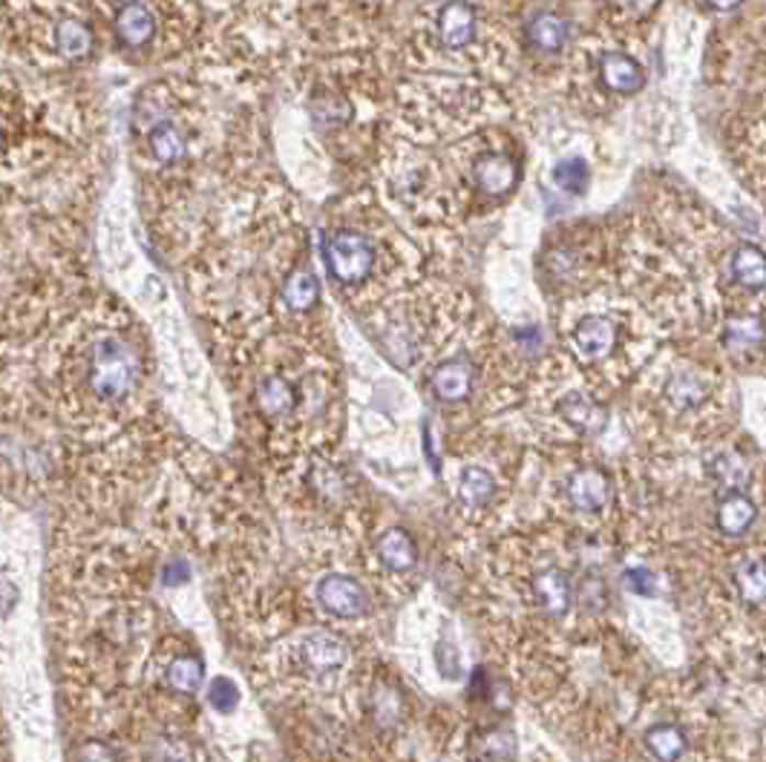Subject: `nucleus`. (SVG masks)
<instances>
[{"label": "nucleus", "instance_id": "1", "mask_svg": "<svg viewBox=\"0 0 766 762\" xmlns=\"http://www.w3.org/2000/svg\"><path fill=\"white\" fill-rule=\"evenodd\" d=\"M138 377H142V363L127 340L115 334L92 340L85 357V380L95 400L122 403L136 391Z\"/></svg>", "mask_w": 766, "mask_h": 762}, {"label": "nucleus", "instance_id": "2", "mask_svg": "<svg viewBox=\"0 0 766 762\" xmlns=\"http://www.w3.org/2000/svg\"><path fill=\"white\" fill-rule=\"evenodd\" d=\"M323 260L335 283L343 288H358L369 283L378 271L375 239L358 228L329 230L323 239Z\"/></svg>", "mask_w": 766, "mask_h": 762}, {"label": "nucleus", "instance_id": "3", "mask_svg": "<svg viewBox=\"0 0 766 762\" xmlns=\"http://www.w3.org/2000/svg\"><path fill=\"white\" fill-rule=\"evenodd\" d=\"M519 173L521 170L516 156L502 150H484L475 156L473 168H470V182L482 196L505 198L516 191Z\"/></svg>", "mask_w": 766, "mask_h": 762}, {"label": "nucleus", "instance_id": "4", "mask_svg": "<svg viewBox=\"0 0 766 762\" xmlns=\"http://www.w3.org/2000/svg\"><path fill=\"white\" fill-rule=\"evenodd\" d=\"M620 343V322L611 314H585L571 331V345L585 363H599L611 357V351Z\"/></svg>", "mask_w": 766, "mask_h": 762}, {"label": "nucleus", "instance_id": "5", "mask_svg": "<svg viewBox=\"0 0 766 762\" xmlns=\"http://www.w3.org/2000/svg\"><path fill=\"white\" fill-rule=\"evenodd\" d=\"M317 602L335 618H363L369 613V593L349 576H326L317 584Z\"/></svg>", "mask_w": 766, "mask_h": 762}, {"label": "nucleus", "instance_id": "6", "mask_svg": "<svg viewBox=\"0 0 766 762\" xmlns=\"http://www.w3.org/2000/svg\"><path fill=\"white\" fill-rule=\"evenodd\" d=\"M438 44L450 49V53H461L468 46L475 44V32H478V18H475V7L470 0H447L436 21Z\"/></svg>", "mask_w": 766, "mask_h": 762}, {"label": "nucleus", "instance_id": "7", "mask_svg": "<svg viewBox=\"0 0 766 762\" xmlns=\"http://www.w3.org/2000/svg\"><path fill=\"white\" fill-rule=\"evenodd\" d=\"M567 498L579 512H602L611 501V478L599 466H583L567 480Z\"/></svg>", "mask_w": 766, "mask_h": 762}, {"label": "nucleus", "instance_id": "8", "mask_svg": "<svg viewBox=\"0 0 766 762\" xmlns=\"http://www.w3.org/2000/svg\"><path fill=\"white\" fill-rule=\"evenodd\" d=\"M599 81L613 95H634V92L643 90L645 69L634 55L613 49V53H606L599 58Z\"/></svg>", "mask_w": 766, "mask_h": 762}, {"label": "nucleus", "instance_id": "9", "mask_svg": "<svg viewBox=\"0 0 766 762\" xmlns=\"http://www.w3.org/2000/svg\"><path fill=\"white\" fill-rule=\"evenodd\" d=\"M473 380H475V368L468 357H452L438 363L432 377H429V389L438 400L444 403H461L468 400L470 391H473Z\"/></svg>", "mask_w": 766, "mask_h": 762}, {"label": "nucleus", "instance_id": "10", "mask_svg": "<svg viewBox=\"0 0 766 762\" xmlns=\"http://www.w3.org/2000/svg\"><path fill=\"white\" fill-rule=\"evenodd\" d=\"M300 391L283 374H266L257 383V409L269 420H285L297 409Z\"/></svg>", "mask_w": 766, "mask_h": 762}, {"label": "nucleus", "instance_id": "11", "mask_svg": "<svg viewBox=\"0 0 766 762\" xmlns=\"http://www.w3.org/2000/svg\"><path fill=\"white\" fill-rule=\"evenodd\" d=\"M525 41L537 53H562L571 44V21L560 12H537L525 23Z\"/></svg>", "mask_w": 766, "mask_h": 762}, {"label": "nucleus", "instance_id": "12", "mask_svg": "<svg viewBox=\"0 0 766 762\" xmlns=\"http://www.w3.org/2000/svg\"><path fill=\"white\" fill-rule=\"evenodd\" d=\"M156 30H159V23H156L154 9L142 0L124 3L115 15V35L127 46H147L156 38Z\"/></svg>", "mask_w": 766, "mask_h": 762}, {"label": "nucleus", "instance_id": "13", "mask_svg": "<svg viewBox=\"0 0 766 762\" xmlns=\"http://www.w3.org/2000/svg\"><path fill=\"white\" fill-rule=\"evenodd\" d=\"M147 150H150V156H154L159 164L168 168V164H179L182 159H188L191 145H188V136H184V130L177 122L159 118V122H154V127L147 130Z\"/></svg>", "mask_w": 766, "mask_h": 762}, {"label": "nucleus", "instance_id": "14", "mask_svg": "<svg viewBox=\"0 0 766 762\" xmlns=\"http://www.w3.org/2000/svg\"><path fill=\"white\" fill-rule=\"evenodd\" d=\"M718 530H721L726 538H741L752 530L755 519H758V507L746 492H726V496L718 501Z\"/></svg>", "mask_w": 766, "mask_h": 762}, {"label": "nucleus", "instance_id": "15", "mask_svg": "<svg viewBox=\"0 0 766 762\" xmlns=\"http://www.w3.org/2000/svg\"><path fill=\"white\" fill-rule=\"evenodd\" d=\"M560 414L567 420V427H574L579 435H597L608 423L606 409L594 397L583 395V391H571V395L562 397Z\"/></svg>", "mask_w": 766, "mask_h": 762}, {"label": "nucleus", "instance_id": "16", "mask_svg": "<svg viewBox=\"0 0 766 762\" xmlns=\"http://www.w3.org/2000/svg\"><path fill=\"white\" fill-rule=\"evenodd\" d=\"M283 305L292 314H308L320 299V280L312 265L294 268L292 274L285 276L283 288H280Z\"/></svg>", "mask_w": 766, "mask_h": 762}, {"label": "nucleus", "instance_id": "17", "mask_svg": "<svg viewBox=\"0 0 766 762\" xmlns=\"http://www.w3.org/2000/svg\"><path fill=\"white\" fill-rule=\"evenodd\" d=\"M346 656H349L346 645L338 636H331V633H312V636L303 641V662H306L308 671H340L346 664Z\"/></svg>", "mask_w": 766, "mask_h": 762}, {"label": "nucleus", "instance_id": "18", "mask_svg": "<svg viewBox=\"0 0 766 762\" xmlns=\"http://www.w3.org/2000/svg\"><path fill=\"white\" fill-rule=\"evenodd\" d=\"M533 590L548 616H565L574 602V590H571V579L560 567H548L533 579Z\"/></svg>", "mask_w": 766, "mask_h": 762}, {"label": "nucleus", "instance_id": "19", "mask_svg": "<svg viewBox=\"0 0 766 762\" xmlns=\"http://www.w3.org/2000/svg\"><path fill=\"white\" fill-rule=\"evenodd\" d=\"M712 386L706 380L703 374L695 372V368H683V372H675L668 377L666 383V400L680 412H689V409H698L709 397Z\"/></svg>", "mask_w": 766, "mask_h": 762}, {"label": "nucleus", "instance_id": "20", "mask_svg": "<svg viewBox=\"0 0 766 762\" xmlns=\"http://www.w3.org/2000/svg\"><path fill=\"white\" fill-rule=\"evenodd\" d=\"M378 556L392 572H409L418 565V544L406 530L395 526L390 533L381 535L378 542Z\"/></svg>", "mask_w": 766, "mask_h": 762}, {"label": "nucleus", "instance_id": "21", "mask_svg": "<svg viewBox=\"0 0 766 762\" xmlns=\"http://www.w3.org/2000/svg\"><path fill=\"white\" fill-rule=\"evenodd\" d=\"M764 274L766 265L761 248H755V244H741V248L732 251V257H729V276H732L741 288L761 294V288H764Z\"/></svg>", "mask_w": 766, "mask_h": 762}, {"label": "nucleus", "instance_id": "22", "mask_svg": "<svg viewBox=\"0 0 766 762\" xmlns=\"http://www.w3.org/2000/svg\"><path fill=\"white\" fill-rule=\"evenodd\" d=\"M706 469H709V475H712L726 492H744V487L752 478L750 464H746L737 452H714V455L706 460Z\"/></svg>", "mask_w": 766, "mask_h": 762}, {"label": "nucleus", "instance_id": "23", "mask_svg": "<svg viewBox=\"0 0 766 762\" xmlns=\"http://www.w3.org/2000/svg\"><path fill=\"white\" fill-rule=\"evenodd\" d=\"M645 748H649V754L657 762H677L686 754L689 740H686V731L677 728V725L660 723L645 733Z\"/></svg>", "mask_w": 766, "mask_h": 762}, {"label": "nucleus", "instance_id": "24", "mask_svg": "<svg viewBox=\"0 0 766 762\" xmlns=\"http://www.w3.org/2000/svg\"><path fill=\"white\" fill-rule=\"evenodd\" d=\"M53 46L64 58H85L92 49V30L78 18H64L53 26Z\"/></svg>", "mask_w": 766, "mask_h": 762}, {"label": "nucleus", "instance_id": "25", "mask_svg": "<svg viewBox=\"0 0 766 762\" xmlns=\"http://www.w3.org/2000/svg\"><path fill=\"white\" fill-rule=\"evenodd\" d=\"M496 496V478L484 466H468L459 480V498L470 510H478Z\"/></svg>", "mask_w": 766, "mask_h": 762}, {"label": "nucleus", "instance_id": "26", "mask_svg": "<svg viewBox=\"0 0 766 762\" xmlns=\"http://www.w3.org/2000/svg\"><path fill=\"white\" fill-rule=\"evenodd\" d=\"M202 682H205V664H202L200 656L184 653V656H177V659L170 662L168 685L173 687V691L191 696L200 691Z\"/></svg>", "mask_w": 766, "mask_h": 762}, {"label": "nucleus", "instance_id": "27", "mask_svg": "<svg viewBox=\"0 0 766 762\" xmlns=\"http://www.w3.org/2000/svg\"><path fill=\"white\" fill-rule=\"evenodd\" d=\"M723 343L732 351H741V354L758 351L761 343H764L761 317H732L726 322V331H723Z\"/></svg>", "mask_w": 766, "mask_h": 762}, {"label": "nucleus", "instance_id": "28", "mask_svg": "<svg viewBox=\"0 0 766 762\" xmlns=\"http://www.w3.org/2000/svg\"><path fill=\"white\" fill-rule=\"evenodd\" d=\"M735 584L741 590V599L746 604H764L766 595V572H764V561L761 558H746L741 561L735 570Z\"/></svg>", "mask_w": 766, "mask_h": 762}, {"label": "nucleus", "instance_id": "29", "mask_svg": "<svg viewBox=\"0 0 766 762\" xmlns=\"http://www.w3.org/2000/svg\"><path fill=\"white\" fill-rule=\"evenodd\" d=\"M553 182H556L560 191L571 193V196H583L590 182V170L588 164H585V159L567 156V159L556 161V164H553Z\"/></svg>", "mask_w": 766, "mask_h": 762}, {"label": "nucleus", "instance_id": "30", "mask_svg": "<svg viewBox=\"0 0 766 762\" xmlns=\"http://www.w3.org/2000/svg\"><path fill=\"white\" fill-rule=\"evenodd\" d=\"M207 702H211V708L219 710V714H234L239 705L237 682L228 676H216L214 682H211V687H207Z\"/></svg>", "mask_w": 766, "mask_h": 762}, {"label": "nucleus", "instance_id": "31", "mask_svg": "<svg viewBox=\"0 0 766 762\" xmlns=\"http://www.w3.org/2000/svg\"><path fill=\"white\" fill-rule=\"evenodd\" d=\"M484 754H487V760L491 762H514L516 757V737L514 731H493L487 733V740H484Z\"/></svg>", "mask_w": 766, "mask_h": 762}, {"label": "nucleus", "instance_id": "32", "mask_svg": "<svg viewBox=\"0 0 766 762\" xmlns=\"http://www.w3.org/2000/svg\"><path fill=\"white\" fill-rule=\"evenodd\" d=\"M626 588L637 595H654L657 593V576L645 567H634L626 572Z\"/></svg>", "mask_w": 766, "mask_h": 762}, {"label": "nucleus", "instance_id": "33", "mask_svg": "<svg viewBox=\"0 0 766 762\" xmlns=\"http://www.w3.org/2000/svg\"><path fill=\"white\" fill-rule=\"evenodd\" d=\"M191 565L184 558H170L168 565L161 567V584L165 588H182L191 581Z\"/></svg>", "mask_w": 766, "mask_h": 762}, {"label": "nucleus", "instance_id": "34", "mask_svg": "<svg viewBox=\"0 0 766 762\" xmlns=\"http://www.w3.org/2000/svg\"><path fill=\"white\" fill-rule=\"evenodd\" d=\"M78 762H119V757H115V751L110 746H104V742H87V746H81V751H78Z\"/></svg>", "mask_w": 766, "mask_h": 762}, {"label": "nucleus", "instance_id": "35", "mask_svg": "<svg viewBox=\"0 0 766 762\" xmlns=\"http://www.w3.org/2000/svg\"><path fill=\"white\" fill-rule=\"evenodd\" d=\"M709 7L718 9V12H732V9H737L744 0H706Z\"/></svg>", "mask_w": 766, "mask_h": 762}, {"label": "nucleus", "instance_id": "36", "mask_svg": "<svg viewBox=\"0 0 766 762\" xmlns=\"http://www.w3.org/2000/svg\"><path fill=\"white\" fill-rule=\"evenodd\" d=\"M0 150H3V127H0Z\"/></svg>", "mask_w": 766, "mask_h": 762}, {"label": "nucleus", "instance_id": "37", "mask_svg": "<svg viewBox=\"0 0 766 762\" xmlns=\"http://www.w3.org/2000/svg\"><path fill=\"white\" fill-rule=\"evenodd\" d=\"M124 3H131V0H124Z\"/></svg>", "mask_w": 766, "mask_h": 762}]
</instances>
